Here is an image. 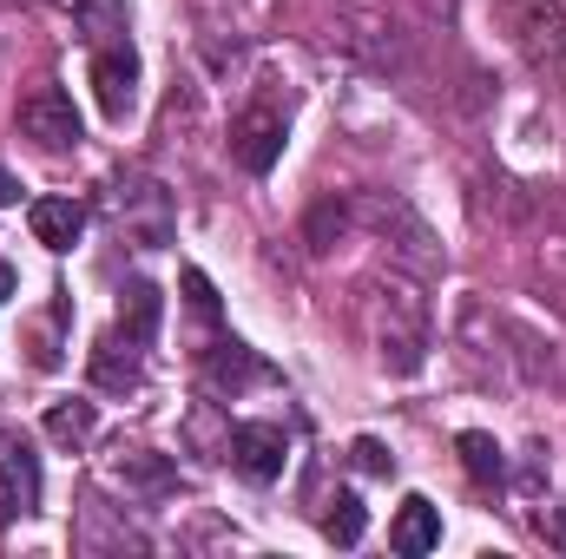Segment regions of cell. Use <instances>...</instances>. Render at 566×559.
Returning <instances> with one entry per match:
<instances>
[{"mask_svg":"<svg viewBox=\"0 0 566 559\" xmlns=\"http://www.w3.org/2000/svg\"><path fill=\"white\" fill-rule=\"evenodd\" d=\"M86 80H93L99 119H106V126H126L133 106H139V46H133V40H106V46H93Z\"/></svg>","mask_w":566,"mask_h":559,"instance_id":"cell-2","label":"cell"},{"mask_svg":"<svg viewBox=\"0 0 566 559\" xmlns=\"http://www.w3.org/2000/svg\"><path fill=\"white\" fill-rule=\"evenodd\" d=\"M541 534H547V547L566 553V507H547V514H541Z\"/></svg>","mask_w":566,"mask_h":559,"instance_id":"cell-23","label":"cell"},{"mask_svg":"<svg viewBox=\"0 0 566 559\" xmlns=\"http://www.w3.org/2000/svg\"><path fill=\"white\" fill-rule=\"evenodd\" d=\"M185 296H191V309H198L205 323H218V289H211L205 271H185Z\"/></svg>","mask_w":566,"mask_h":559,"instance_id":"cell-21","label":"cell"},{"mask_svg":"<svg viewBox=\"0 0 566 559\" xmlns=\"http://www.w3.org/2000/svg\"><path fill=\"white\" fill-rule=\"evenodd\" d=\"M224 461H231L238 481L271 487V481H283V467H290V434H283L277 421H238L224 434Z\"/></svg>","mask_w":566,"mask_h":559,"instance_id":"cell-3","label":"cell"},{"mask_svg":"<svg viewBox=\"0 0 566 559\" xmlns=\"http://www.w3.org/2000/svg\"><path fill=\"white\" fill-rule=\"evenodd\" d=\"M376 342H382L389 376H416L428 362V303L416 283L402 277L376 283Z\"/></svg>","mask_w":566,"mask_h":559,"instance_id":"cell-1","label":"cell"},{"mask_svg":"<svg viewBox=\"0 0 566 559\" xmlns=\"http://www.w3.org/2000/svg\"><path fill=\"white\" fill-rule=\"evenodd\" d=\"M113 218H119V231H126L139 251L171 244V198H165L158 178H126V184L113 191Z\"/></svg>","mask_w":566,"mask_h":559,"instance_id":"cell-4","label":"cell"},{"mask_svg":"<svg viewBox=\"0 0 566 559\" xmlns=\"http://www.w3.org/2000/svg\"><path fill=\"white\" fill-rule=\"evenodd\" d=\"M521 53H527L547 80L566 86V13L560 7H527V13H521Z\"/></svg>","mask_w":566,"mask_h":559,"instance_id":"cell-10","label":"cell"},{"mask_svg":"<svg viewBox=\"0 0 566 559\" xmlns=\"http://www.w3.org/2000/svg\"><path fill=\"white\" fill-rule=\"evenodd\" d=\"M139 356H145V349L133 342V336H119V329H113V336H99V342H93V382H99L106 395H133V389L145 382Z\"/></svg>","mask_w":566,"mask_h":559,"instance_id":"cell-12","label":"cell"},{"mask_svg":"<svg viewBox=\"0 0 566 559\" xmlns=\"http://www.w3.org/2000/svg\"><path fill=\"white\" fill-rule=\"evenodd\" d=\"M0 204H20V178H13L7 165H0Z\"/></svg>","mask_w":566,"mask_h":559,"instance_id":"cell-24","label":"cell"},{"mask_svg":"<svg viewBox=\"0 0 566 559\" xmlns=\"http://www.w3.org/2000/svg\"><path fill=\"white\" fill-rule=\"evenodd\" d=\"M454 447H461V467H468V481H474L481 494H494V487L507 481V454H501V441H494V434L468 428V434H454Z\"/></svg>","mask_w":566,"mask_h":559,"instance_id":"cell-15","label":"cell"},{"mask_svg":"<svg viewBox=\"0 0 566 559\" xmlns=\"http://www.w3.org/2000/svg\"><path fill=\"white\" fill-rule=\"evenodd\" d=\"M73 27L86 33V46H106V40H126L133 13L126 0H73Z\"/></svg>","mask_w":566,"mask_h":559,"instance_id":"cell-17","label":"cell"},{"mask_svg":"<svg viewBox=\"0 0 566 559\" xmlns=\"http://www.w3.org/2000/svg\"><path fill=\"white\" fill-rule=\"evenodd\" d=\"M7 296H13V271H7V264H0V303H7Z\"/></svg>","mask_w":566,"mask_h":559,"instance_id":"cell-26","label":"cell"},{"mask_svg":"<svg viewBox=\"0 0 566 559\" xmlns=\"http://www.w3.org/2000/svg\"><path fill=\"white\" fill-rule=\"evenodd\" d=\"M93 428H99V409H93V402H73V395H66V402L46 409V441L66 447V454H80V447L93 441Z\"/></svg>","mask_w":566,"mask_h":559,"instance_id":"cell-16","label":"cell"},{"mask_svg":"<svg viewBox=\"0 0 566 559\" xmlns=\"http://www.w3.org/2000/svg\"><path fill=\"white\" fill-rule=\"evenodd\" d=\"M343 231H349V211H343V204H316V211H310V251H316V257H323Z\"/></svg>","mask_w":566,"mask_h":559,"instance_id":"cell-20","label":"cell"},{"mask_svg":"<svg viewBox=\"0 0 566 559\" xmlns=\"http://www.w3.org/2000/svg\"><path fill=\"white\" fill-rule=\"evenodd\" d=\"M27 356H33V369H60V349H53V336H46V329H33V336H27Z\"/></svg>","mask_w":566,"mask_h":559,"instance_id":"cell-22","label":"cell"},{"mask_svg":"<svg viewBox=\"0 0 566 559\" xmlns=\"http://www.w3.org/2000/svg\"><path fill=\"white\" fill-rule=\"evenodd\" d=\"M20 133L40 145V151H73L80 145V106H73V93H60V86H40V93H27L20 99Z\"/></svg>","mask_w":566,"mask_h":559,"instance_id":"cell-5","label":"cell"},{"mask_svg":"<svg viewBox=\"0 0 566 559\" xmlns=\"http://www.w3.org/2000/svg\"><path fill=\"white\" fill-rule=\"evenodd\" d=\"M277 382V369L251 349V342H238V336H224L211 356H205V389L218 395V402H238L244 389H271Z\"/></svg>","mask_w":566,"mask_h":559,"instance_id":"cell-6","label":"cell"},{"mask_svg":"<svg viewBox=\"0 0 566 559\" xmlns=\"http://www.w3.org/2000/svg\"><path fill=\"white\" fill-rule=\"evenodd\" d=\"M0 507L7 514L40 507V454L27 441V428H13V421H0Z\"/></svg>","mask_w":566,"mask_h":559,"instance_id":"cell-8","label":"cell"},{"mask_svg":"<svg viewBox=\"0 0 566 559\" xmlns=\"http://www.w3.org/2000/svg\"><path fill=\"white\" fill-rule=\"evenodd\" d=\"M106 481L126 487V500H145V507H158V500L178 494V467H171V454H158V447H119V454L106 461Z\"/></svg>","mask_w":566,"mask_h":559,"instance_id":"cell-7","label":"cell"},{"mask_svg":"<svg viewBox=\"0 0 566 559\" xmlns=\"http://www.w3.org/2000/svg\"><path fill=\"white\" fill-rule=\"evenodd\" d=\"M283 139H290V126H283V113L271 106H251L238 126H231V158L251 171V178H271L283 158Z\"/></svg>","mask_w":566,"mask_h":559,"instance_id":"cell-9","label":"cell"},{"mask_svg":"<svg viewBox=\"0 0 566 559\" xmlns=\"http://www.w3.org/2000/svg\"><path fill=\"white\" fill-rule=\"evenodd\" d=\"M349 467L369 474V481H389V474H396V454H389L376 434H356V441H349Z\"/></svg>","mask_w":566,"mask_h":559,"instance_id":"cell-19","label":"cell"},{"mask_svg":"<svg viewBox=\"0 0 566 559\" xmlns=\"http://www.w3.org/2000/svg\"><path fill=\"white\" fill-rule=\"evenodd\" d=\"M363 527H369V514H363V500L343 487V494L329 500V514H323V540H329V547H356Z\"/></svg>","mask_w":566,"mask_h":559,"instance_id":"cell-18","label":"cell"},{"mask_svg":"<svg viewBox=\"0 0 566 559\" xmlns=\"http://www.w3.org/2000/svg\"><path fill=\"white\" fill-rule=\"evenodd\" d=\"M389 547L409 559H422L441 547V507L428 500V494H409L402 500V514H396V527H389Z\"/></svg>","mask_w":566,"mask_h":559,"instance_id":"cell-13","label":"cell"},{"mask_svg":"<svg viewBox=\"0 0 566 559\" xmlns=\"http://www.w3.org/2000/svg\"><path fill=\"white\" fill-rule=\"evenodd\" d=\"M27 231H33V244H46L53 257H66L80 244V231H86V204L80 198H33L27 204Z\"/></svg>","mask_w":566,"mask_h":559,"instance_id":"cell-11","label":"cell"},{"mask_svg":"<svg viewBox=\"0 0 566 559\" xmlns=\"http://www.w3.org/2000/svg\"><path fill=\"white\" fill-rule=\"evenodd\" d=\"M158 323H165V296H158V283H126L119 289V336H133L139 349H151V336H158Z\"/></svg>","mask_w":566,"mask_h":559,"instance_id":"cell-14","label":"cell"},{"mask_svg":"<svg viewBox=\"0 0 566 559\" xmlns=\"http://www.w3.org/2000/svg\"><path fill=\"white\" fill-rule=\"evenodd\" d=\"M416 7H422V20H448L454 13V0H416Z\"/></svg>","mask_w":566,"mask_h":559,"instance_id":"cell-25","label":"cell"}]
</instances>
